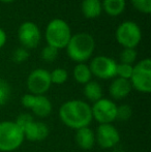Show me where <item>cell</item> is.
<instances>
[{
    "mask_svg": "<svg viewBox=\"0 0 151 152\" xmlns=\"http://www.w3.org/2000/svg\"><path fill=\"white\" fill-rule=\"evenodd\" d=\"M24 138L31 142H40L48 138L50 134L49 126L44 122L42 121H33L29 126H27L24 130Z\"/></svg>",
    "mask_w": 151,
    "mask_h": 152,
    "instance_id": "cell-13",
    "label": "cell"
},
{
    "mask_svg": "<svg viewBox=\"0 0 151 152\" xmlns=\"http://www.w3.org/2000/svg\"><path fill=\"white\" fill-rule=\"evenodd\" d=\"M18 39L23 48L27 50L34 49L39 45L42 33L35 23L27 21L20 25L18 29Z\"/></svg>",
    "mask_w": 151,
    "mask_h": 152,
    "instance_id": "cell-11",
    "label": "cell"
},
{
    "mask_svg": "<svg viewBox=\"0 0 151 152\" xmlns=\"http://www.w3.org/2000/svg\"><path fill=\"white\" fill-rule=\"evenodd\" d=\"M50 77H51L52 84L62 85L69 79V72H67V70L65 68L58 67V68H55L54 70H52L50 72Z\"/></svg>",
    "mask_w": 151,
    "mask_h": 152,
    "instance_id": "cell-20",
    "label": "cell"
},
{
    "mask_svg": "<svg viewBox=\"0 0 151 152\" xmlns=\"http://www.w3.org/2000/svg\"><path fill=\"white\" fill-rule=\"evenodd\" d=\"M34 121V118L31 114L29 113H23V114H20L16 119V124L19 126V127L22 129V132L27 127V126L30 125L32 122Z\"/></svg>",
    "mask_w": 151,
    "mask_h": 152,
    "instance_id": "cell-27",
    "label": "cell"
},
{
    "mask_svg": "<svg viewBox=\"0 0 151 152\" xmlns=\"http://www.w3.org/2000/svg\"><path fill=\"white\" fill-rule=\"evenodd\" d=\"M115 37L123 49H135L142 39V31L136 22L124 21L117 27Z\"/></svg>",
    "mask_w": 151,
    "mask_h": 152,
    "instance_id": "cell-5",
    "label": "cell"
},
{
    "mask_svg": "<svg viewBox=\"0 0 151 152\" xmlns=\"http://www.w3.org/2000/svg\"><path fill=\"white\" fill-rule=\"evenodd\" d=\"M71 30L69 23L62 19H53L47 25L44 36L48 46L57 50L65 49L71 37Z\"/></svg>",
    "mask_w": 151,
    "mask_h": 152,
    "instance_id": "cell-3",
    "label": "cell"
},
{
    "mask_svg": "<svg viewBox=\"0 0 151 152\" xmlns=\"http://www.w3.org/2000/svg\"><path fill=\"white\" fill-rule=\"evenodd\" d=\"M92 118L99 124H111L116 120L117 104L109 98H101L91 107Z\"/></svg>",
    "mask_w": 151,
    "mask_h": 152,
    "instance_id": "cell-7",
    "label": "cell"
},
{
    "mask_svg": "<svg viewBox=\"0 0 151 152\" xmlns=\"http://www.w3.org/2000/svg\"><path fill=\"white\" fill-rule=\"evenodd\" d=\"M6 33L5 31L3 30L2 28H0V49L3 48V46L5 45L6 42Z\"/></svg>",
    "mask_w": 151,
    "mask_h": 152,
    "instance_id": "cell-29",
    "label": "cell"
},
{
    "mask_svg": "<svg viewBox=\"0 0 151 152\" xmlns=\"http://www.w3.org/2000/svg\"><path fill=\"white\" fill-rule=\"evenodd\" d=\"M73 76L75 81H77L79 84H83V85L90 82L91 78H92V74H91L89 65H87L86 63L77 64L75 67H74Z\"/></svg>",
    "mask_w": 151,
    "mask_h": 152,
    "instance_id": "cell-19",
    "label": "cell"
},
{
    "mask_svg": "<svg viewBox=\"0 0 151 152\" xmlns=\"http://www.w3.org/2000/svg\"><path fill=\"white\" fill-rule=\"evenodd\" d=\"M95 134V143L104 149L116 147L120 142V134L112 124H99Z\"/></svg>",
    "mask_w": 151,
    "mask_h": 152,
    "instance_id": "cell-12",
    "label": "cell"
},
{
    "mask_svg": "<svg viewBox=\"0 0 151 152\" xmlns=\"http://www.w3.org/2000/svg\"><path fill=\"white\" fill-rule=\"evenodd\" d=\"M133 116V108L129 104H120L117 106L116 119L119 121H127Z\"/></svg>",
    "mask_w": 151,
    "mask_h": 152,
    "instance_id": "cell-22",
    "label": "cell"
},
{
    "mask_svg": "<svg viewBox=\"0 0 151 152\" xmlns=\"http://www.w3.org/2000/svg\"><path fill=\"white\" fill-rule=\"evenodd\" d=\"M58 51L59 50H57L54 47L47 45L40 52V57H42V60L46 62H53L56 60L57 57H58Z\"/></svg>",
    "mask_w": 151,
    "mask_h": 152,
    "instance_id": "cell-23",
    "label": "cell"
},
{
    "mask_svg": "<svg viewBox=\"0 0 151 152\" xmlns=\"http://www.w3.org/2000/svg\"><path fill=\"white\" fill-rule=\"evenodd\" d=\"M117 62L108 56H96L91 60L89 68L92 76L101 80H110L116 77Z\"/></svg>",
    "mask_w": 151,
    "mask_h": 152,
    "instance_id": "cell-10",
    "label": "cell"
},
{
    "mask_svg": "<svg viewBox=\"0 0 151 152\" xmlns=\"http://www.w3.org/2000/svg\"><path fill=\"white\" fill-rule=\"evenodd\" d=\"M133 6L142 14L149 15L151 12V0H131Z\"/></svg>",
    "mask_w": 151,
    "mask_h": 152,
    "instance_id": "cell-26",
    "label": "cell"
},
{
    "mask_svg": "<svg viewBox=\"0 0 151 152\" xmlns=\"http://www.w3.org/2000/svg\"><path fill=\"white\" fill-rule=\"evenodd\" d=\"M133 65H129V64H124V63L117 64L116 77L117 78L125 79V80H129L131 75H133Z\"/></svg>",
    "mask_w": 151,
    "mask_h": 152,
    "instance_id": "cell-24",
    "label": "cell"
},
{
    "mask_svg": "<svg viewBox=\"0 0 151 152\" xmlns=\"http://www.w3.org/2000/svg\"><path fill=\"white\" fill-rule=\"evenodd\" d=\"M28 58H29L28 50L23 48V47L17 48L16 50L14 51L12 56V61L16 62V63H22V62H25Z\"/></svg>",
    "mask_w": 151,
    "mask_h": 152,
    "instance_id": "cell-28",
    "label": "cell"
},
{
    "mask_svg": "<svg viewBox=\"0 0 151 152\" xmlns=\"http://www.w3.org/2000/svg\"><path fill=\"white\" fill-rule=\"evenodd\" d=\"M69 57L77 63H85L91 58L95 50V40L91 34L80 32L71 35L66 46Z\"/></svg>",
    "mask_w": 151,
    "mask_h": 152,
    "instance_id": "cell-2",
    "label": "cell"
},
{
    "mask_svg": "<svg viewBox=\"0 0 151 152\" xmlns=\"http://www.w3.org/2000/svg\"><path fill=\"white\" fill-rule=\"evenodd\" d=\"M83 93L89 102H95L103 98V88H101V84L96 81H90L87 84H85Z\"/></svg>",
    "mask_w": 151,
    "mask_h": 152,
    "instance_id": "cell-18",
    "label": "cell"
},
{
    "mask_svg": "<svg viewBox=\"0 0 151 152\" xmlns=\"http://www.w3.org/2000/svg\"><path fill=\"white\" fill-rule=\"evenodd\" d=\"M137 57H138V53L136 51V49L125 48L120 53V63L133 65L136 62V60H137Z\"/></svg>",
    "mask_w": 151,
    "mask_h": 152,
    "instance_id": "cell-21",
    "label": "cell"
},
{
    "mask_svg": "<svg viewBox=\"0 0 151 152\" xmlns=\"http://www.w3.org/2000/svg\"><path fill=\"white\" fill-rule=\"evenodd\" d=\"M12 93V89L7 82L0 80V106H4L8 102Z\"/></svg>",
    "mask_w": 151,
    "mask_h": 152,
    "instance_id": "cell-25",
    "label": "cell"
},
{
    "mask_svg": "<svg viewBox=\"0 0 151 152\" xmlns=\"http://www.w3.org/2000/svg\"><path fill=\"white\" fill-rule=\"evenodd\" d=\"M81 10L87 19H96L103 12V5L101 0H83Z\"/></svg>",
    "mask_w": 151,
    "mask_h": 152,
    "instance_id": "cell-16",
    "label": "cell"
},
{
    "mask_svg": "<svg viewBox=\"0 0 151 152\" xmlns=\"http://www.w3.org/2000/svg\"><path fill=\"white\" fill-rule=\"evenodd\" d=\"M131 88L142 93H150L151 91V60L145 58L139 61L133 68L131 79Z\"/></svg>",
    "mask_w": 151,
    "mask_h": 152,
    "instance_id": "cell-6",
    "label": "cell"
},
{
    "mask_svg": "<svg viewBox=\"0 0 151 152\" xmlns=\"http://www.w3.org/2000/svg\"><path fill=\"white\" fill-rule=\"evenodd\" d=\"M75 139L78 146L84 150H89L95 144V134L89 126L77 129Z\"/></svg>",
    "mask_w": 151,
    "mask_h": 152,
    "instance_id": "cell-15",
    "label": "cell"
},
{
    "mask_svg": "<svg viewBox=\"0 0 151 152\" xmlns=\"http://www.w3.org/2000/svg\"><path fill=\"white\" fill-rule=\"evenodd\" d=\"M27 88L29 92L34 95H44L46 92L51 88L50 72L44 68L33 69L27 78Z\"/></svg>",
    "mask_w": 151,
    "mask_h": 152,
    "instance_id": "cell-8",
    "label": "cell"
},
{
    "mask_svg": "<svg viewBox=\"0 0 151 152\" xmlns=\"http://www.w3.org/2000/svg\"><path fill=\"white\" fill-rule=\"evenodd\" d=\"M1 2H4V3H12V2L16 1V0H0Z\"/></svg>",
    "mask_w": 151,
    "mask_h": 152,
    "instance_id": "cell-30",
    "label": "cell"
},
{
    "mask_svg": "<svg viewBox=\"0 0 151 152\" xmlns=\"http://www.w3.org/2000/svg\"><path fill=\"white\" fill-rule=\"evenodd\" d=\"M59 118L64 125L73 129L88 127L92 122L91 107L81 99L67 100L59 109Z\"/></svg>",
    "mask_w": 151,
    "mask_h": 152,
    "instance_id": "cell-1",
    "label": "cell"
},
{
    "mask_svg": "<svg viewBox=\"0 0 151 152\" xmlns=\"http://www.w3.org/2000/svg\"><path fill=\"white\" fill-rule=\"evenodd\" d=\"M25 138L22 129L15 121L0 122V151H15L23 144Z\"/></svg>",
    "mask_w": 151,
    "mask_h": 152,
    "instance_id": "cell-4",
    "label": "cell"
},
{
    "mask_svg": "<svg viewBox=\"0 0 151 152\" xmlns=\"http://www.w3.org/2000/svg\"><path fill=\"white\" fill-rule=\"evenodd\" d=\"M103 10L110 17H118L125 10L126 1L125 0H103L101 2Z\"/></svg>",
    "mask_w": 151,
    "mask_h": 152,
    "instance_id": "cell-17",
    "label": "cell"
},
{
    "mask_svg": "<svg viewBox=\"0 0 151 152\" xmlns=\"http://www.w3.org/2000/svg\"><path fill=\"white\" fill-rule=\"evenodd\" d=\"M131 85L129 80L121 78H115L109 87V93L115 100H120L129 95L131 91Z\"/></svg>",
    "mask_w": 151,
    "mask_h": 152,
    "instance_id": "cell-14",
    "label": "cell"
},
{
    "mask_svg": "<svg viewBox=\"0 0 151 152\" xmlns=\"http://www.w3.org/2000/svg\"><path fill=\"white\" fill-rule=\"evenodd\" d=\"M22 106L26 109H30L35 116L39 118L48 117L52 113V102L44 95H34L26 93L22 96Z\"/></svg>",
    "mask_w": 151,
    "mask_h": 152,
    "instance_id": "cell-9",
    "label": "cell"
}]
</instances>
